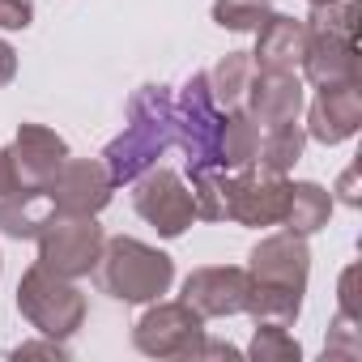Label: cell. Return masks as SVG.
I'll return each mask as SVG.
<instances>
[{
    "label": "cell",
    "mask_w": 362,
    "mask_h": 362,
    "mask_svg": "<svg viewBox=\"0 0 362 362\" xmlns=\"http://www.w3.org/2000/svg\"><path fill=\"white\" fill-rule=\"evenodd\" d=\"M332 218V192L311 184V179H303V184H290V201H286V218L281 226L294 230V235H315L324 230Z\"/></svg>",
    "instance_id": "obj_18"
},
{
    "label": "cell",
    "mask_w": 362,
    "mask_h": 362,
    "mask_svg": "<svg viewBox=\"0 0 362 362\" xmlns=\"http://www.w3.org/2000/svg\"><path fill=\"white\" fill-rule=\"evenodd\" d=\"M362 128V81L324 86L307 107V136L320 145H341Z\"/></svg>",
    "instance_id": "obj_14"
},
{
    "label": "cell",
    "mask_w": 362,
    "mask_h": 362,
    "mask_svg": "<svg viewBox=\"0 0 362 362\" xmlns=\"http://www.w3.org/2000/svg\"><path fill=\"white\" fill-rule=\"evenodd\" d=\"M358 315H349V311H337V320H332V332H328V345H324V358H358L362 354V345H358Z\"/></svg>",
    "instance_id": "obj_25"
},
{
    "label": "cell",
    "mask_w": 362,
    "mask_h": 362,
    "mask_svg": "<svg viewBox=\"0 0 362 362\" xmlns=\"http://www.w3.org/2000/svg\"><path fill=\"white\" fill-rule=\"evenodd\" d=\"M13 77H18V52H13V43L0 39V86H9Z\"/></svg>",
    "instance_id": "obj_30"
},
{
    "label": "cell",
    "mask_w": 362,
    "mask_h": 362,
    "mask_svg": "<svg viewBox=\"0 0 362 362\" xmlns=\"http://www.w3.org/2000/svg\"><path fill=\"white\" fill-rule=\"evenodd\" d=\"M358 0H328L311 5L307 22V47H303V77L324 90V86H345L358 81Z\"/></svg>",
    "instance_id": "obj_3"
},
{
    "label": "cell",
    "mask_w": 362,
    "mask_h": 362,
    "mask_svg": "<svg viewBox=\"0 0 362 362\" xmlns=\"http://www.w3.org/2000/svg\"><path fill=\"white\" fill-rule=\"evenodd\" d=\"M252 73H256L252 52H226V56L209 69V90H214V103H218L222 111L243 107V94H247Z\"/></svg>",
    "instance_id": "obj_21"
},
{
    "label": "cell",
    "mask_w": 362,
    "mask_h": 362,
    "mask_svg": "<svg viewBox=\"0 0 362 362\" xmlns=\"http://www.w3.org/2000/svg\"><path fill=\"white\" fill-rule=\"evenodd\" d=\"M252 298V273L243 264H205L184 277V303L197 307L205 320L243 315Z\"/></svg>",
    "instance_id": "obj_12"
},
{
    "label": "cell",
    "mask_w": 362,
    "mask_h": 362,
    "mask_svg": "<svg viewBox=\"0 0 362 362\" xmlns=\"http://www.w3.org/2000/svg\"><path fill=\"white\" fill-rule=\"evenodd\" d=\"M132 209H136V218L149 222L162 239H179V235L197 222L192 188L184 184V175L170 170V166H162V162L132 179Z\"/></svg>",
    "instance_id": "obj_8"
},
{
    "label": "cell",
    "mask_w": 362,
    "mask_h": 362,
    "mask_svg": "<svg viewBox=\"0 0 362 362\" xmlns=\"http://www.w3.org/2000/svg\"><path fill=\"white\" fill-rule=\"evenodd\" d=\"M18 311L35 332L69 341L86 324L90 303H86V290L73 277H60V273H52L35 260L18 281Z\"/></svg>",
    "instance_id": "obj_5"
},
{
    "label": "cell",
    "mask_w": 362,
    "mask_h": 362,
    "mask_svg": "<svg viewBox=\"0 0 362 362\" xmlns=\"http://www.w3.org/2000/svg\"><path fill=\"white\" fill-rule=\"evenodd\" d=\"M247 358H256V362H298L303 358V345L290 337L286 324H256L252 345H247Z\"/></svg>",
    "instance_id": "obj_22"
},
{
    "label": "cell",
    "mask_w": 362,
    "mask_h": 362,
    "mask_svg": "<svg viewBox=\"0 0 362 362\" xmlns=\"http://www.w3.org/2000/svg\"><path fill=\"white\" fill-rule=\"evenodd\" d=\"M303 145H307V128H303L298 119L260 128V149H256V162H252V166L273 170V175H286V170H294V162L303 158Z\"/></svg>",
    "instance_id": "obj_19"
},
{
    "label": "cell",
    "mask_w": 362,
    "mask_h": 362,
    "mask_svg": "<svg viewBox=\"0 0 362 362\" xmlns=\"http://www.w3.org/2000/svg\"><path fill=\"white\" fill-rule=\"evenodd\" d=\"M9 158H13V170H18V188H47L52 175L69 158V141L47 124H18Z\"/></svg>",
    "instance_id": "obj_13"
},
{
    "label": "cell",
    "mask_w": 362,
    "mask_h": 362,
    "mask_svg": "<svg viewBox=\"0 0 362 362\" xmlns=\"http://www.w3.org/2000/svg\"><path fill=\"white\" fill-rule=\"evenodd\" d=\"M307 47V22L290 18V13H269L256 26V52L252 64L264 73H294Z\"/></svg>",
    "instance_id": "obj_16"
},
{
    "label": "cell",
    "mask_w": 362,
    "mask_h": 362,
    "mask_svg": "<svg viewBox=\"0 0 362 362\" xmlns=\"http://www.w3.org/2000/svg\"><path fill=\"white\" fill-rule=\"evenodd\" d=\"M170 145H175V94L166 86H141L128 98L124 132L103 149V162L115 179V188L132 184L136 175L158 166Z\"/></svg>",
    "instance_id": "obj_2"
},
{
    "label": "cell",
    "mask_w": 362,
    "mask_h": 362,
    "mask_svg": "<svg viewBox=\"0 0 362 362\" xmlns=\"http://www.w3.org/2000/svg\"><path fill=\"white\" fill-rule=\"evenodd\" d=\"M52 218V201L43 188H18L0 197V235L5 239H35Z\"/></svg>",
    "instance_id": "obj_17"
},
{
    "label": "cell",
    "mask_w": 362,
    "mask_h": 362,
    "mask_svg": "<svg viewBox=\"0 0 362 362\" xmlns=\"http://www.w3.org/2000/svg\"><path fill=\"white\" fill-rule=\"evenodd\" d=\"M192 358H243V349H235V345H226V341H209V337H205V341L197 345V354H192Z\"/></svg>",
    "instance_id": "obj_29"
},
{
    "label": "cell",
    "mask_w": 362,
    "mask_h": 362,
    "mask_svg": "<svg viewBox=\"0 0 362 362\" xmlns=\"http://www.w3.org/2000/svg\"><path fill=\"white\" fill-rule=\"evenodd\" d=\"M13 358H18V362H22V358H56V362H69V345L56 341V337H47V341H26V345L13 349Z\"/></svg>",
    "instance_id": "obj_27"
},
{
    "label": "cell",
    "mask_w": 362,
    "mask_h": 362,
    "mask_svg": "<svg viewBox=\"0 0 362 362\" xmlns=\"http://www.w3.org/2000/svg\"><path fill=\"white\" fill-rule=\"evenodd\" d=\"M286 201H290V179L260 170V166H243V170H226V222L264 230V226H281L286 218Z\"/></svg>",
    "instance_id": "obj_10"
},
{
    "label": "cell",
    "mask_w": 362,
    "mask_h": 362,
    "mask_svg": "<svg viewBox=\"0 0 362 362\" xmlns=\"http://www.w3.org/2000/svg\"><path fill=\"white\" fill-rule=\"evenodd\" d=\"M354 179H358V166H349V170L341 175V201H345V205H358V192H354Z\"/></svg>",
    "instance_id": "obj_31"
},
{
    "label": "cell",
    "mask_w": 362,
    "mask_h": 362,
    "mask_svg": "<svg viewBox=\"0 0 362 362\" xmlns=\"http://www.w3.org/2000/svg\"><path fill=\"white\" fill-rule=\"evenodd\" d=\"M307 5H328V0H307Z\"/></svg>",
    "instance_id": "obj_32"
},
{
    "label": "cell",
    "mask_w": 362,
    "mask_h": 362,
    "mask_svg": "<svg viewBox=\"0 0 362 362\" xmlns=\"http://www.w3.org/2000/svg\"><path fill=\"white\" fill-rule=\"evenodd\" d=\"M98 273V286L103 294H111L115 303H128V307H141V303H153L170 290L175 281V260L132 235H115L103 243V256L94 264Z\"/></svg>",
    "instance_id": "obj_4"
},
{
    "label": "cell",
    "mask_w": 362,
    "mask_h": 362,
    "mask_svg": "<svg viewBox=\"0 0 362 362\" xmlns=\"http://www.w3.org/2000/svg\"><path fill=\"white\" fill-rule=\"evenodd\" d=\"M201 341H205V315L184 298L175 303L153 298L132 324V345L145 358H192Z\"/></svg>",
    "instance_id": "obj_9"
},
{
    "label": "cell",
    "mask_w": 362,
    "mask_h": 362,
    "mask_svg": "<svg viewBox=\"0 0 362 362\" xmlns=\"http://www.w3.org/2000/svg\"><path fill=\"white\" fill-rule=\"evenodd\" d=\"M192 205L201 222H226V170L192 175Z\"/></svg>",
    "instance_id": "obj_23"
},
{
    "label": "cell",
    "mask_w": 362,
    "mask_h": 362,
    "mask_svg": "<svg viewBox=\"0 0 362 362\" xmlns=\"http://www.w3.org/2000/svg\"><path fill=\"white\" fill-rule=\"evenodd\" d=\"M256 149H260V124H256L243 107L226 111L222 145H218V162H222V170H243V166H252V162H256Z\"/></svg>",
    "instance_id": "obj_20"
},
{
    "label": "cell",
    "mask_w": 362,
    "mask_h": 362,
    "mask_svg": "<svg viewBox=\"0 0 362 362\" xmlns=\"http://www.w3.org/2000/svg\"><path fill=\"white\" fill-rule=\"evenodd\" d=\"M247 273H252L247 315L256 324L290 328L303 311V294H307V277H311L307 235H294V230L264 235L247 256Z\"/></svg>",
    "instance_id": "obj_1"
},
{
    "label": "cell",
    "mask_w": 362,
    "mask_h": 362,
    "mask_svg": "<svg viewBox=\"0 0 362 362\" xmlns=\"http://www.w3.org/2000/svg\"><path fill=\"white\" fill-rule=\"evenodd\" d=\"M0 269H5V256H0Z\"/></svg>",
    "instance_id": "obj_33"
},
{
    "label": "cell",
    "mask_w": 362,
    "mask_h": 362,
    "mask_svg": "<svg viewBox=\"0 0 362 362\" xmlns=\"http://www.w3.org/2000/svg\"><path fill=\"white\" fill-rule=\"evenodd\" d=\"M35 239H39V264L73 281L94 273L103 243H107L103 226L90 214H52Z\"/></svg>",
    "instance_id": "obj_7"
},
{
    "label": "cell",
    "mask_w": 362,
    "mask_h": 362,
    "mask_svg": "<svg viewBox=\"0 0 362 362\" xmlns=\"http://www.w3.org/2000/svg\"><path fill=\"white\" fill-rule=\"evenodd\" d=\"M243 111L260 128L298 119V111H303V81H298V73H264V69H256L252 81H247V94H243Z\"/></svg>",
    "instance_id": "obj_15"
},
{
    "label": "cell",
    "mask_w": 362,
    "mask_h": 362,
    "mask_svg": "<svg viewBox=\"0 0 362 362\" xmlns=\"http://www.w3.org/2000/svg\"><path fill=\"white\" fill-rule=\"evenodd\" d=\"M18 192V170H13V158H9V145H0V197Z\"/></svg>",
    "instance_id": "obj_28"
},
{
    "label": "cell",
    "mask_w": 362,
    "mask_h": 362,
    "mask_svg": "<svg viewBox=\"0 0 362 362\" xmlns=\"http://www.w3.org/2000/svg\"><path fill=\"white\" fill-rule=\"evenodd\" d=\"M52 201V214H103L115 197V179L103 158H64V166L43 188Z\"/></svg>",
    "instance_id": "obj_11"
},
{
    "label": "cell",
    "mask_w": 362,
    "mask_h": 362,
    "mask_svg": "<svg viewBox=\"0 0 362 362\" xmlns=\"http://www.w3.org/2000/svg\"><path fill=\"white\" fill-rule=\"evenodd\" d=\"M269 13V0H214V22L230 35H256Z\"/></svg>",
    "instance_id": "obj_24"
},
{
    "label": "cell",
    "mask_w": 362,
    "mask_h": 362,
    "mask_svg": "<svg viewBox=\"0 0 362 362\" xmlns=\"http://www.w3.org/2000/svg\"><path fill=\"white\" fill-rule=\"evenodd\" d=\"M222 124L226 111L214 103L209 73H192L175 98V145L184 149V170H222L218 145H222Z\"/></svg>",
    "instance_id": "obj_6"
},
{
    "label": "cell",
    "mask_w": 362,
    "mask_h": 362,
    "mask_svg": "<svg viewBox=\"0 0 362 362\" xmlns=\"http://www.w3.org/2000/svg\"><path fill=\"white\" fill-rule=\"evenodd\" d=\"M35 22V0H0V30H26Z\"/></svg>",
    "instance_id": "obj_26"
}]
</instances>
